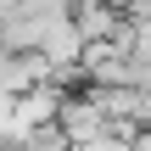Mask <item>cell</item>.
<instances>
[{"label":"cell","instance_id":"obj_1","mask_svg":"<svg viewBox=\"0 0 151 151\" xmlns=\"http://www.w3.org/2000/svg\"><path fill=\"white\" fill-rule=\"evenodd\" d=\"M11 11H17V0H0V22H6V17H11Z\"/></svg>","mask_w":151,"mask_h":151},{"label":"cell","instance_id":"obj_2","mask_svg":"<svg viewBox=\"0 0 151 151\" xmlns=\"http://www.w3.org/2000/svg\"><path fill=\"white\" fill-rule=\"evenodd\" d=\"M0 146H6V140H0Z\"/></svg>","mask_w":151,"mask_h":151}]
</instances>
